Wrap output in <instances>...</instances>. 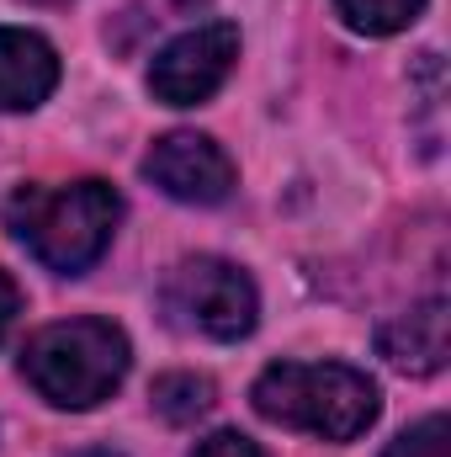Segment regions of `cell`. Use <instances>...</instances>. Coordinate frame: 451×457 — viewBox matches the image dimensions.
Masks as SVG:
<instances>
[{
  "mask_svg": "<svg viewBox=\"0 0 451 457\" xmlns=\"http://www.w3.org/2000/svg\"><path fill=\"white\" fill-rule=\"evenodd\" d=\"M122 224V197L112 181H70V187H16L5 197V228L59 277L91 271Z\"/></svg>",
  "mask_w": 451,
  "mask_h": 457,
  "instance_id": "6da1fadb",
  "label": "cell"
},
{
  "mask_svg": "<svg viewBox=\"0 0 451 457\" xmlns=\"http://www.w3.org/2000/svg\"><path fill=\"white\" fill-rule=\"evenodd\" d=\"M250 404L266 420L319 442H356L382 415L377 383L345 361H271L255 378Z\"/></svg>",
  "mask_w": 451,
  "mask_h": 457,
  "instance_id": "7a4b0ae2",
  "label": "cell"
},
{
  "mask_svg": "<svg viewBox=\"0 0 451 457\" xmlns=\"http://www.w3.org/2000/svg\"><path fill=\"white\" fill-rule=\"evenodd\" d=\"M133 345L112 320H64L37 330L21 351V378L53 410H96L127 378Z\"/></svg>",
  "mask_w": 451,
  "mask_h": 457,
  "instance_id": "3957f363",
  "label": "cell"
},
{
  "mask_svg": "<svg viewBox=\"0 0 451 457\" xmlns=\"http://www.w3.org/2000/svg\"><path fill=\"white\" fill-rule=\"evenodd\" d=\"M165 314L208 341H244L260 320V293L250 271L218 255H192L165 277Z\"/></svg>",
  "mask_w": 451,
  "mask_h": 457,
  "instance_id": "277c9868",
  "label": "cell"
},
{
  "mask_svg": "<svg viewBox=\"0 0 451 457\" xmlns=\"http://www.w3.org/2000/svg\"><path fill=\"white\" fill-rule=\"evenodd\" d=\"M239 59V27L234 21H202L165 43L149 64V91L165 107H202L224 91Z\"/></svg>",
  "mask_w": 451,
  "mask_h": 457,
  "instance_id": "5b68a950",
  "label": "cell"
},
{
  "mask_svg": "<svg viewBox=\"0 0 451 457\" xmlns=\"http://www.w3.org/2000/svg\"><path fill=\"white\" fill-rule=\"evenodd\" d=\"M144 176L165 197L192 203V208H218L234 192V160L208 133H192V128H176V133L154 138V149L144 154Z\"/></svg>",
  "mask_w": 451,
  "mask_h": 457,
  "instance_id": "8992f818",
  "label": "cell"
},
{
  "mask_svg": "<svg viewBox=\"0 0 451 457\" xmlns=\"http://www.w3.org/2000/svg\"><path fill=\"white\" fill-rule=\"evenodd\" d=\"M59 86V54L27 27H0V112H32Z\"/></svg>",
  "mask_w": 451,
  "mask_h": 457,
  "instance_id": "52a82bcc",
  "label": "cell"
},
{
  "mask_svg": "<svg viewBox=\"0 0 451 457\" xmlns=\"http://www.w3.org/2000/svg\"><path fill=\"white\" fill-rule=\"evenodd\" d=\"M377 351H382L398 372H409V378L441 372V367H447V351H451L447 298H425V303H414L409 314L388 320V325L377 330Z\"/></svg>",
  "mask_w": 451,
  "mask_h": 457,
  "instance_id": "ba28073f",
  "label": "cell"
},
{
  "mask_svg": "<svg viewBox=\"0 0 451 457\" xmlns=\"http://www.w3.org/2000/svg\"><path fill=\"white\" fill-rule=\"evenodd\" d=\"M213 399H218V388L202 372H165V378H154V410L170 426H197L213 410Z\"/></svg>",
  "mask_w": 451,
  "mask_h": 457,
  "instance_id": "9c48e42d",
  "label": "cell"
},
{
  "mask_svg": "<svg viewBox=\"0 0 451 457\" xmlns=\"http://www.w3.org/2000/svg\"><path fill=\"white\" fill-rule=\"evenodd\" d=\"M335 11L345 16V27H356L366 37H393L420 21L425 0H335Z\"/></svg>",
  "mask_w": 451,
  "mask_h": 457,
  "instance_id": "30bf717a",
  "label": "cell"
},
{
  "mask_svg": "<svg viewBox=\"0 0 451 457\" xmlns=\"http://www.w3.org/2000/svg\"><path fill=\"white\" fill-rule=\"evenodd\" d=\"M382 457H451V426H447V415H425L420 426H409L404 436H393Z\"/></svg>",
  "mask_w": 451,
  "mask_h": 457,
  "instance_id": "8fae6325",
  "label": "cell"
},
{
  "mask_svg": "<svg viewBox=\"0 0 451 457\" xmlns=\"http://www.w3.org/2000/svg\"><path fill=\"white\" fill-rule=\"evenodd\" d=\"M192 457H271L260 442H250L244 431H213V436H202Z\"/></svg>",
  "mask_w": 451,
  "mask_h": 457,
  "instance_id": "7c38bea8",
  "label": "cell"
},
{
  "mask_svg": "<svg viewBox=\"0 0 451 457\" xmlns=\"http://www.w3.org/2000/svg\"><path fill=\"white\" fill-rule=\"evenodd\" d=\"M16 309H21V293H16V282L0 271V341H5V330H11V320H16Z\"/></svg>",
  "mask_w": 451,
  "mask_h": 457,
  "instance_id": "4fadbf2b",
  "label": "cell"
},
{
  "mask_svg": "<svg viewBox=\"0 0 451 457\" xmlns=\"http://www.w3.org/2000/svg\"><path fill=\"white\" fill-rule=\"evenodd\" d=\"M176 11H202V5H213V0H170Z\"/></svg>",
  "mask_w": 451,
  "mask_h": 457,
  "instance_id": "5bb4252c",
  "label": "cell"
},
{
  "mask_svg": "<svg viewBox=\"0 0 451 457\" xmlns=\"http://www.w3.org/2000/svg\"><path fill=\"white\" fill-rule=\"evenodd\" d=\"M75 457H117V453H107V447H91V453H75Z\"/></svg>",
  "mask_w": 451,
  "mask_h": 457,
  "instance_id": "9a60e30c",
  "label": "cell"
},
{
  "mask_svg": "<svg viewBox=\"0 0 451 457\" xmlns=\"http://www.w3.org/2000/svg\"><path fill=\"white\" fill-rule=\"evenodd\" d=\"M27 5H70V0H27Z\"/></svg>",
  "mask_w": 451,
  "mask_h": 457,
  "instance_id": "2e32d148",
  "label": "cell"
}]
</instances>
